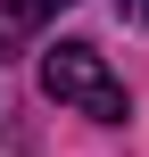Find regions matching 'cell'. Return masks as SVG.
Listing matches in <instances>:
<instances>
[{"mask_svg":"<svg viewBox=\"0 0 149 157\" xmlns=\"http://www.w3.org/2000/svg\"><path fill=\"white\" fill-rule=\"evenodd\" d=\"M41 91H50L58 108H75V116L124 124V83L108 75V58H100L91 41H58V50H41Z\"/></svg>","mask_w":149,"mask_h":157,"instance_id":"cell-1","label":"cell"},{"mask_svg":"<svg viewBox=\"0 0 149 157\" xmlns=\"http://www.w3.org/2000/svg\"><path fill=\"white\" fill-rule=\"evenodd\" d=\"M116 8H124V17H133V25H149V0H116Z\"/></svg>","mask_w":149,"mask_h":157,"instance_id":"cell-3","label":"cell"},{"mask_svg":"<svg viewBox=\"0 0 149 157\" xmlns=\"http://www.w3.org/2000/svg\"><path fill=\"white\" fill-rule=\"evenodd\" d=\"M58 8H75V0H0V58L33 50V33H41Z\"/></svg>","mask_w":149,"mask_h":157,"instance_id":"cell-2","label":"cell"}]
</instances>
